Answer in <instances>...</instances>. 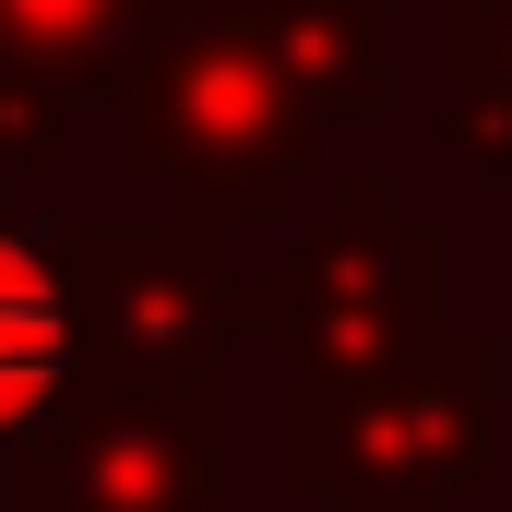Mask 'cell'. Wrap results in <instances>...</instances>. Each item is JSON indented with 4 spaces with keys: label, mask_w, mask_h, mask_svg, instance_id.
Here are the masks:
<instances>
[{
    "label": "cell",
    "mask_w": 512,
    "mask_h": 512,
    "mask_svg": "<svg viewBox=\"0 0 512 512\" xmlns=\"http://www.w3.org/2000/svg\"><path fill=\"white\" fill-rule=\"evenodd\" d=\"M131 120L143 179L179 203V215H215V227H251L274 215L310 167H322V96L310 72L262 36L239 0H167L108 72Z\"/></svg>",
    "instance_id": "1"
},
{
    "label": "cell",
    "mask_w": 512,
    "mask_h": 512,
    "mask_svg": "<svg viewBox=\"0 0 512 512\" xmlns=\"http://www.w3.org/2000/svg\"><path fill=\"white\" fill-rule=\"evenodd\" d=\"M286 489L334 512H441L501 465V334L429 322L393 370L286 382L274 417Z\"/></svg>",
    "instance_id": "2"
},
{
    "label": "cell",
    "mask_w": 512,
    "mask_h": 512,
    "mask_svg": "<svg viewBox=\"0 0 512 512\" xmlns=\"http://www.w3.org/2000/svg\"><path fill=\"white\" fill-rule=\"evenodd\" d=\"M72 322H84V393L120 405H191L227 417V358L251 334V274L227 262L215 215H84L60 227Z\"/></svg>",
    "instance_id": "3"
},
{
    "label": "cell",
    "mask_w": 512,
    "mask_h": 512,
    "mask_svg": "<svg viewBox=\"0 0 512 512\" xmlns=\"http://www.w3.org/2000/svg\"><path fill=\"white\" fill-rule=\"evenodd\" d=\"M429 322H441V227L393 203L382 167H334L298 251L251 286V334H274L286 382H358L393 370Z\"/></svg>",
    "instance_id": "4"
},
{
    "label": "cell",
    "mask_w": 512,
    "mask_h": 512,
    "mask_svg": "<svg viewBox=\"0 0 512 512\" xmlns=\"http://www.w3.org/2000/svg\"><path fill=\"white\" fill-rule=\"evenodd\" d=\"M0 512H239L227 501V417L72 393L36 441H12Z\"/></svg>",
    "instance_id": "5"
},
{
    "label": "cell",
    "mask_w": 512,
    "mask_h": 512,
    "mask_svg": "<svg viewBox=\"0 0 512 512\" xmlns=\"http://www.w3.org/2000/svg\"><path fill=\"white\" fill-rule=\"evenodd\" d=\"M167 0H0V167L48 179L72 155V108L108 96L120 48Z\"/></svg>",
    "instance_id": "6"
},
{
    "label": "cell",
    "mask_w": 512,
    "mask_h": 512,
    "mask_svg": "<svg viewBox=\"0 0 512 512\" xmlns=\"http://www.w3.org/2000/svg\"><path fill=\"white\" fill-rule=\"evenodd\" d=\"M84 393V322H72V262L60 239H24L0 215V453L36 441Z\"/></svg>",
    "instance_id": "7"
},
{
    "label": "cell",
    "mask_w": 512,
    "mask_h": 512,
    "mask_svg": "<svg viewBox=\"0 0 512 512\" xmlns=\"http://www.w3.org/2000/svg\"><path fill=\"white\" fill-rule=\"evenodd\" d=\"M262 36L310 72V96L334 120H382V84H393V48H382V0H239Z\"/></svg>",
    "instance_id": "8"
},
{
    "label": "cell",
    "mask_w": 512,
    "mask_h": 512,
    "mask_svg": "<svg viewBox=\"0 0 512 512\" xmlns=\"http://www.w3.org/2000/svg\"><path fill=\"white\" fill-rule=\"evenodd\" d=\"M441 48H453V155L512 179V0H441Z\"/></svg>",
    "instance_id": "9"
},
{
    "label": "cell",
    "mask_w": 512,
    "mask_h": 512,
    "mask_svg": "<svg viewBox=\"0 0 512 512\" xmlns=\"http://www.w3.org/2000/svg\"><path fill=\"white\" fill-rule=\"evenodd\" d=\"M0 215H12V167H0Z\"/></svg>",
    "instance_id": "10"
}]
</instances>
